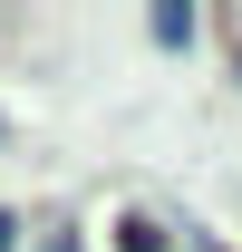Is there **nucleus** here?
<instances>
[{
  "instance_id": "nucleus-1",
  "label": "nucleus",
  "mask_w": 242,
  "mask_h": 252,
  "mask_svg": "<svg viewBox=\"0 0 242 252\" xmlns=\"http://www.w3.org/2000/svg\"><path fill=\"white\" fill-rule=\"evenodd\" d=\"M184 39H194V10L165 0V10H155V49H184Z\"/></svg>"
},
{
  "instance_id": "nucleus-2",
  "label": "nucleus",
  "mask_w": 242,
  "mask_h": 252,
  "mask_svg": "<svg viewBox=\"0 0 242 252\" xmlns=\"http://www.w3.org/2000/svg\"><path fill=\"white\" fill-rule=\"evenodd\" d=\"M126 252H165V223H146V214H136V223H126Z\"/></svg>"
},
{
  "instance_id": "nucleus-3",
  "label": "nucleus",
  "mask_w": 242,
  "mask_h": 252,
  "mask_svg": "<svg viewBox=\"0 0 242 252\" xmlns=\"http://www.w3.org/2000/svg\"><path fill=\"white\" fill-rule=\"evenodd\" d=\"M10 243H20V214H0V252H10Z\"/></svg>"
},
{
  "instance_id": "nucleus-4",
  "label": "nucleus",
  "mask_w": 242,
  "mask_h": 252,
  "mask_svg": "<svg viewBox=\"0 0 242 252\" xmlns=\"http://www.w3.org/2000/svg\"><path fill=\"white\" fill-rule=\"evenodd\" d=\"M49 252H78V233H49Z\"/></svg>"
},
{
  "instance_id": "nucleus-5",
  "label": "nucleus",
  "mask_w": 242,
  "mask_h": 252,
  "mask_svg": "<svg viewBox=\"0 0 242 252\" xmlns=\"http://www.w3.org/2000/svg\"><path fill=\"white\" fill-rule=\"evenodd\" d=\"M0 146H10V117H0Z\"/></svg>"
},
{
  "instance_id": "nucleus-6",
  "label": "nucleus",
  "mask_w": 242,
  "mask_h": 252,
  "mask_svg": "<svg viewBox=\"0 0 242 252\" xmlns=\"http://www.w3.org/2000/svg\"><path fill=\"white\" fill-rule=\"evenodd\" d=\"M233 68H242V49H233Z\"/></svg>"
}]
</instances>
